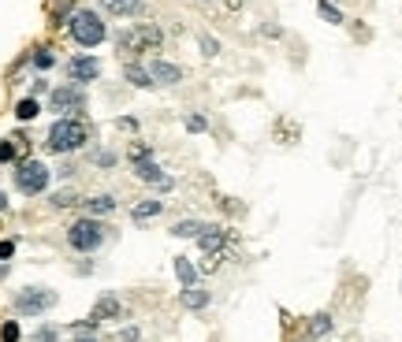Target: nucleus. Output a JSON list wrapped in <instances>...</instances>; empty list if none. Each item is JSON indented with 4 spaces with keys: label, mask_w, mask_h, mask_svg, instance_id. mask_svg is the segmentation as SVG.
Returning a JSON list of instances; mask_svg holds the SVG:
<instances>
[{
    "label": "nucleus",
    "mask_w": 402,
    "mask_h": 342,
    "mask_svg": "<svg viewBox=\"0 0 402 342\" xmlns=\"http://www.w3.org/2000/svg\"><path fill=\"white\" fill-rule=\"evenodd\" d=\"M23 339V328L15 320H4L0 323V342H19Z\"/></svg>",
    "instance_id": "bb28decb"
},
{
    "label": "nucleus",
    "mask_w": 402,
    "mask_h": 342,
    "mask_svg": "<svg viewBox=\"0 0 402 342\" xmlns=\"http://www.w3.org/2000/svg\"><path fill=\"white\" fill-rule=\"evenodd\" d=\"M209 224H201V220H179L176 227H171V235L176 238H201V231H205Z\"/></svg>",
    "instance_id": "412c9836"
},
{
    "label": "nucleus",
    "mask_w": 402,
    "mask_h": 342,
    "mask_svg": "<svg viewBox=\"0 0 402 342\" xmlns=\"http://www.w3.org/2000/svg\"><path fill=\"white\" fill-rule=\"evenodd\" d=\"M164 212V201H157V197H149V201H138V205L131 209V220L134 224H145V220H153V216H160Z\"/></svg>",
    "instance_id": "a211bd4d"
},
{
    "label": "nucleus",
    "mask_w": 402,
    "mask_h": 342,
    "mask_svg": "<svg viewBox=\"0 0 402 342\" xmlns=\"http://www.w3.org/2000/svg\"><path fill=\"white\" fill-rule=\"evenodd\" d=\"M67 78L75 82V86H86V82H97L100 78V60L97 56H75V60H67Z\"/></svg>",
    "instance_id": "0eeeda50"
},
{
    "label": "nucleus",
    "mask_w": 402,
    "mask_h": 342,
    "mask_svg": "<svg viewBox=\"0 0 402 342\" xmlns=\"http://www.w3.org/2000/svg\"><path fill=\"white\" fill-rule=\"evenodd\" d=\"M108 15H120V19H134L145 12V0H97Z\"/></svg>",
    "instance_id": "ddd939ff"
},
{
    "label": "nucleus",
    "mask_w": 402,
    "mask_h": 342,
    "mask_svg": "<svg viewBox=\"0 0 402 342\" xmlns=\"http://www.w3.org/2000/svg\"><path fill=\"white\" fill-rule=\"evenodd\" d=\"M209 298H213V294H209L201 283H190V286H182V294H179L182 309H190V312H201V309H205V305H209Z\"/></svg>",
    "instance_id": "4468645a"
},
{
    "label": "nucleus",
    "mask_w": 402,
    "mask_h": 342,
    "mask_svg": "<svg viewBox=\"0 0 402 342\" xmlns=\"http://www.w3.org/2000/svg\"><path fill=\"white\" fill-rule=\"evenodd\" d=\"M116 49H120L123 56H134V52H142L138 41H134V30H120V34H116Z\"/></svg>",
    "instance_id": "b1692460"
},
{
    "label": "nucleus",
    "mask_w": 402,
    "mask_h": 342,
    "mask_svg": "<svg viewBox=\"0 0 402 342\" xmlns=\"http://www.w3.org/2000/svg\"><path fill=\"white\" fill-rule=\"evenodd\" d=\"M94 164H97V168H116V164H120V156H116L112 149H97L94 153Z\"/></svg>",
    "instance_id": "7c9ffc66"
},
{
    "label": "nucleus",
    "mask_w": 402,
    "mask_h": 342,
    "mask_svg": "<svg viewBox=\"0 0 402 342\" xmlns=\"http://www.w3.org/2000/svg\"><path fill=\"white\" fill-rule=\"evenodd\" d=\"M105 242H108V227L100 224L97 216H82L67 227V246L75 249V253H97Z\"/></svg>",
    "instance_id": "7ed1b4c3"
},
{
    "label": "nucleus",
    "mask_w": 402,
    "mask_h": 342,
    "mask_svg": "<svg viewBox=\"0 0 402 342\" xmlns=\"http://www.w3.org/2000/svg\"><path fill=\"white\" fill-rule=\"evenodd\" d=\"M123 317V305L116 294H100V298L94 301V312H89V320H97V323H105V320H120Z\"/></svg>",
    "instance_id": "f8f14e48"
},
{
    "label": "nucleus",
    "mask_w": 402,
    "mask_h": 342,
    "mask_svg": "<svg viewBox=\"0 0 402 342\" xmlns=\"http://www.w3.org/2000/svg\"><path fill=\"white\" fill-rule=\"evenodd\" d=\"M116 342H138V328H123L120 335H116Z\"/></svg>",
    "instance_id": "4c0bfd02"
},
{
    "label": "nucleus",
    "mask_w": 402,
    "mask_h": 342,
    "mask_svg": "<svg viewBox=\"0 0 402 342\" xmlns=\"http://www.w3.org/2000/svg\"><path fill=\"white\" fill-rule=\"evenodd\" d=\"M26 153H30V138L23 131L0 142V164H19V160H26Z\"/></svg>",
    "instance_id": "1a4fd4ad"
},
{
    "label": "nucleus",
    "mask_w": 402,
    "mask_h": 342,
    "mask_svg": "<svg viewBox=\"0 0 402 342\" xmlns=\"http://www.w3.org/2000/svg\"><path fill=\"white\" fill-rule=\"evenodd\" d=\"M220 261H224V249H216V253H205L201 268H205V272H216V268H220Z\"/></svg>",
    "instance_id": "72a5a7b5"
},
{
    "label": "nucleus",
    "mask_w": 402,
    "mask_h": 342,
    "mask_svg": "<svg viewBox=\"0 0 402 342\" xmlns=\"http://www.w3.org/2000/svg\"><path fill=\"white\" fill-rule=\"evenodd\" d=\"M94 138V127L86 123L82 116H63L56 123L49 127V134H45V149L56 153V156H67V153H78L82 145Z\"/></svg>",
    "instance_id": "f257e3e1"
},
{
    "label": "nucleus",
    "mask_w": 402,
    "mask_h": 342,
    "mask_svg": "<svg viewBox=\"0 0 402 342\" xmlns=\"http://www.w3.org/2000/svg\"><path fill=\"white\" fill-rule=\"evenodd\" d=\"M82 209H86V216H112V212H116V197H112V193H97V197L82 201Z\"/></svg>",
    "instance_id": "f3484780"
},
{
    "label": "nucleus",
    "mask_w": 402,
    "mask_h": 342,
    "mask_svg": "<svg viewBox=\"0 0 402 342\" xmlns=\"http://www.w3.org/2000/svg\"><path fill=\"white\" fill-rule=\"evenodd\" d=\"M15 190L26 193V197H38V193L49 190V182H52V171H49V164H41V160H19L15 164Z\"/></svg>",
    "instance_id": "20e7f679"
},
{
    "label": "nucleus",
    "mask_w": 402,
    "mask_h": 342,
    "mask_svg": "<svg viewBox=\"0 0 402 342\" xmlns=\"http://www.w3.org/2000/svg\"><path fill=\"white\" fill-rule=\"evenodd\" d=\"M67 34L75 45H82V49H97V45L108 38V26L94 8H75L71 19H67Z\"/></svg>",
    "instance_id": "f03ea898"
},
{
    "label": "nucleus",
    "mask_w": 402,
    "mask_h": 342,
    "mask_svg": "<svg viewBox=\"0 0 402 342\" xmlns=\"http://www.w3.org/2000/svg\"><path fill=\"white\" fill-rule=\"evenodd\" d=\"M71 12H75V0H56V8H52V26H67Z\"/></svg>",
    "instance_id": "393cba45"
},
{
    "label": "nucleus",
    "mask_w": 402,
    "mask_h": 342,
    "mask_svg": "<svg viewBox=\"0 0 402 342\" xmlns=\"http://www.w3.org/2000/svg\"><path fill=\"white\" fill-rule=\"evenodd\" d=\"M67 331H71L75 339H78V335H97V320H78V323H71Z\"/></svg>",
    "instance_id": "473e14b6"
},
{
    "label": "nucleus",
    "mask_w": 402,
    "mask_h": 342,
    "mask_svg": "<svg viewBox=\"0 0 402 342\" xmlns=\"http://www.w3.org/2000/svg\"><path fill=\"white\" fill-rule=\"evenodd\" d=\"M38 112H41L38 97H23L19 105H15V119H19V123H30V119H38Z\"/></svg>",
    "instance_id": "4be33fe9"
},
{
    "label": "nucleus",
    "mask_w": 402,
    "mask_h": 342,
    "mask_svg": "<svg viewBox=\"0 0 402 342\" xmlns=\"http://www.w3.org/2000/svg\"><path fill=\"white\" fill-rule=\"evenodd\" d=\"M123 78L131 82L134 89H153L149 67H142V63H134V60H127V63H123Z\"/></svg>",
    "instance_id": "2eb2a0df"
},
{
    "label": "nucleus",
    "mask_w": 402,
    "mask_h": 342,
    "mask_svg": "<svg viewBox=\"0 0 402 342\" xmlns=\"http://www.w3.org/2000/svg\"><path fill=\"white\" fill-rule=\"evenodd\" d=\"M116 127H120V131H138V119H131V116H120V119H116Z\"/></svg>",
    "instance_id": "c9c22d12"
},
{
    "label": "nucleus",
    "mask_w": 402,
    "mask_h": 342,
    "mask_svg": "<svg viewBox=\"0 0 402 342\" xmlns=\"http://www.w3.org/2000/svg\"><path fill=\"white\" fill-rule=\"evenodd\" d=\"M317 12H321V15H324V19L332 23V26H339V23H343V12L332 4V0H317Z\"/></svg>",
    "instance_id": "a878e982"
},
{
    "label": "nucleus",
    "mask_w": 402,
    "mask_h": 342,
    "mask_svg": "<svg viewBox=\"0 0 402 342\" xmlns=\"http://www.w3.org/2000/svg\"><path fill=\"white\" fill-rule=\"evenodd\" d=\"M328 335H332V317H328V312H317V317H309L306 339H328Z\"/></svg>",
    "instance_id": "6ab92c4d"
},
{
    "label": "nucleus",
    "mask_w": 402,
    "mask_h": 342,
    "mask_svg": "<svg viewBox=\"0 0 402 342\" xmlns=\"http://www.w3.org/2000/svg\"><path fill=\"white\" fill-rule=\"evenodd\" d=\"M15 312L19 317H41V312H49L52 305H56V294L45 290V286H26V290L15 294Z\"/></svg>",
    "instance_id": "423d86ee"
},
{
    "label": "nucleus",
    "mask_w": 402,
    "mask_h": 342,
    "mask_svg": "<svg viewBox=\"0 0 402 342\" xmlns=\"http://www.w3.org/2000/svg\"><path fill=\"white\" fill-rule=\"evenodd\" d=\"M86 89L82 86H75V82H67V86H56L49 94V112H60V119L63 116H82L86 112Z\"/></svg>",
    "instance_id": "39448f33"
},
{
    "label": "nucleus",
    "mask_w": 402,
    "mask_h": 342,
    "mask_svg": "<svg viewBox=\"0 0 402 342\" xmlns=\"http://www.w3.org/2000/svg\"><path fill=\"white\" fill-rule=\"evenodd\" d=\"M12 253H15V242L4 238V242H0V261H12Z\"/></svg>",
    "instance_id": "e433bc0d"
},
{
    "label": "nucleus",
    "mask_w": 402,
    "mask_h": 342,
    "mask_svg": "<svg viewBox=\"0 0 402 342\" xmlns=\"http://www.w3.org/2000/svg\"><path fill=\"white\" fill-rule=\"evenodd\" d=\"M127 156H131V164H134V160H149L153 149H149L145 142H131V149H127Z\"/></svg>",
    "instance_id": "2f4dec72"
},
{
    "label": "nucleus",
    "mask_w": 402,
    "mask_h": 342,
    "mask_svg": "<svg viewBox=\"0 0 402 342\" xmlns=\"http://www.w3.org/2000/svg\"><path fill=\"white\" fill-rule=\"evenodd\" d=\"M75 342H100V339H97V335H78Z\"/></svg>",
    "instance_id": "ea45409f"
},
{
    "label": "nucleus",
    "mask_w": 402,
    "mask_h": 342,
    "mask_svg": "<svg viewBox=\"0 0 402 342\" xmlns=\"http://www.w3.org/2000/svg\"><path fill=\"white\" fill-rule=\"evenodd\" d=\"M49 201H52L56 209H67V205H78V193H75V190H56Z\"/></svg>",
    "instance_id": "cd10ccee"
},
{
    "label": "nucleus",
    "mask_w": 402,
    "mask_h": 342,
    "mask_svg": "<svg viewBox=\"0 0 402 342\" xmlns=\"http://www.w3.org/2000/svg\"><path fill=\"white\" fill-rule=\"evenodd\" d=\"M227 8H231V12H239V8H242V0H227Z\"/></svg>",
    "instance_id": "a19ab883"
},
{
    "label": "nucleus",
    "mask_w": 402,
    "mask_h": 342,
    "mask_svg": "<svg viewBox=\"0 0 402 342\" xmlns=\"http://www.w3.org/2000/svg\"><path fill=\"white\" fill-rule=\"evenodd\" d=\"M198 246L205 249V253H216V249H224V246H227V231H220L216 224H209L205 231H201Z\"/></svg>",
    "instance_id": "dca6fc26"
},
{
    "label": "nucleus",
    "mask_w": 402,
    "mask_h": 342,
    "mask_svg": "<svg viewBox=\"0 0 402 342\" xmlns=\"http://www.w3.org/2000/svg\"><path fill=\"white\" fill-rule=\"evenodd\" d=\"M34 342H60V328H52V323H41V328L34 331Z\"/></svg>",
    "instance_id": "c756f323"
},
{
    "label": "nucleus",
    "mask_w": 402,
    "mask_h": 342,
    "mask_svg": "<svg viewBox=\"0 0 402 342\" xmlns=\"http://www.w3.org/2000/svg\"><path fill=\"white\" fill-rule=\"evenodd\" d=\"M131 30H134V41H138L142 52H153V49H160L164 45V30L157 23H134Z\"/></svg>",
    "instance_id": "9b49d317"
},
{
    "label": "nucleus",
    "mask_w": 402,
    "mask_h": 342,
    "mask_svg": "<svg viewBox=\"0 0 402 342\" xmlns=\"http://www.w3.org/2000/svg\"><path fill=\"white\" fill-rule=\"evenodd\" d=\"M149 78H153V86H179L182 67L179 63H168V60H153L149 63Z\"/></svg>",
    "instance_id": "9d476101"
},
{
    "label": "nucleus",
    "mask_w": 402,
    "mask_h": 342,
    "mask_svg": "<svg viewBox=\"0 0 402 342\" xmlns=\"http://www.w3.org/2000/svg\"><path fill=\"white\" fill-rule=\"evenodd\" d=\"M131 168H134V175H138L142 182H149V186H160V190L176 186V179H171V175H164V168L153 160V156H149V160H134Z\"/></svg>",
    "instance_id": "6e6552de"
},
{
    "label": "nucleus",
    "mask_w": 402,
    "mask_h": 342,
    "mask_svg": "<svg viewBox=\"0 0 402 342\" xmlns=\"http://www.w3.org/2000/svg\"><path fill=\"white\" fill-rule=\"evenodd\" d=\"M0 212H8V193H0Z\"/></svg>",
    "instance_id": "79ce46f5"
},
{
    "label": "nucleus",
    "mask_w": 402,
    "mask_h": 342,
    "mask_svg": "<svg viewBox=\"0 0 402 342\" xmlns=\"http://www.w3.org/2000/svg\"><path fill=\"white\" fill-rule=\"evenodd\" d=\"M176 275H179V283L182 286H190V283H198V268L190 257H176Z\"/></svg>",
    "instance_id": "5701e85b"
},
{
    "label": "nucleus",
    "mask_w": 402,
    "mask_h": 342,
    "mask_svg": "<svg viewBox=\"0 0 402 342\" xmlns=\"http://www.w3.org/2000/svg\"><path fill=\"white\" fill-rule=\"evenodd\" d=\"M30 89H34V97H41L45 89H49V82H45V78H34V86H30Z\"/></svg>",
    "instance_id": "58836bf2"
},
{
    "label": "nucleus",
    "mask_w": 402,
    "mask_h": 342,
    "mask_svg": "<svg viewBox=\"0 0 402 342\" xmlns=\"http://www.w3.org/2000/svg\"><path fill=\"white\" fill-rule=\"evenodd\" d=\"M198 45H201V56H209V60H213L216 52H220V41L209 38V34H198Z\"/></svg>",
    "instance_id": "c85d7f7f"
},
{
    "label": "nucleus",
    "mask_w": 402,
    "mask_h": 342,
    "mask_svg": "<svg viewBox=\"0 0 402 342\" xmlns=\"http://www.w3.org/2000/svg\"><path fill=\"white\" fill-rule=\"evenodd\" d=\"M205 127H209L205 116H187V131H190V134H201Z\"/></svg>",
    "instance_id": "f704fd0d"
},
{
    "label": "nucleus",
    "mask_w": 402,
    "mask_h": 342,
    "mask_svg": "<svg viewBox=\"0 0 402 342\" xmlns=\"http://www.w3.org/2000/svg\"><path fill=\"white\" fill-rule=\"evenodd\" d=\"M30 63H34V71H52L56 67V52H52L49 45H38V49L30 52Z\"/></svg>",
    "instance_id": "aec40b11"
}]
</instances>
